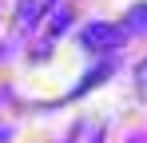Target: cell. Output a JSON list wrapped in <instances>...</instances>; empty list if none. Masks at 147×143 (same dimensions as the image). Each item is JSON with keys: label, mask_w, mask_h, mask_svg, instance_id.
<instances>
[{"label": "cell", "mask_w": 147, "mask_h": 143, "mask_svg": "<svg viewBox=\"0 0 147 143\" xmlns=\"http://www.w3.org/2000/svg\"><path fill=\"white\" fill-rule=\"evenodd\" d=\"M84 40H88V44H111V40H115V28L96 24V28H88V32H84Z\"/></svg>", "instance_id": "cell-1"}]
</instances>
